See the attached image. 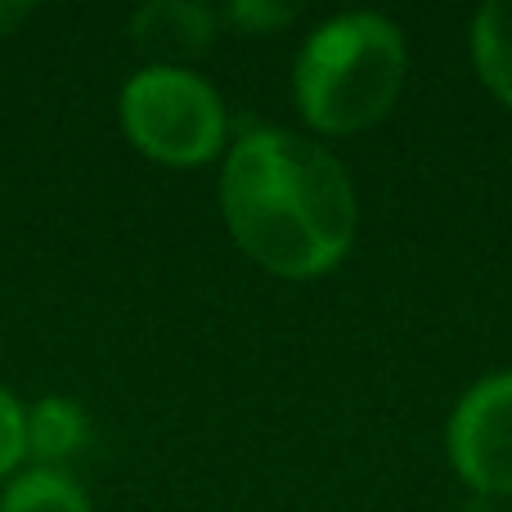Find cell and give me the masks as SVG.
<instances>
[{
  "instance_id": "3",
  "label": "cell",
  "mask_w": 512,
  "mask_h": 512,
  "mask_svg": "<svg viewBox=\"0 0 512 512\" xmlns=\"http://www.w3.org/2000/svg\"><path fill=\"white\" fill-rule=\"evenodd\" d=\"M122 126L144 158L198 167L225 144V104L198 72L153 63L122 86Z\"/></svg>"
},
{
  "instance_id": "9",
  "label": "cell",
  "mask_w": 512,
  "mask_h": 512,
  "mask_svg": "<svg viewBox=\"0 0 512 512\" xmlns=\"http://www.w3.org/2000/svg\"><path fill=\"white\" fill-rule=\"evenodd\" d=\"M225 18L248 36H270V32H279V27H288L292 18H297V9L279 5V0H234V5L225 9Z\"/></svg>"
},
{
  "instance_id": "1",
  "label": "cell",
  "mask_w": 512,
  "mask_h": 512,
  "mask_svg": "<svg viewBox=\"0 0 512 512\" xmlns=\"http://www.w3.org/2000/svg\"><path fill=\"white\" fill-rule=\"evenodd\" d=\"M230 239L279 279H319L355 243V189L346 167L283 126H256L234 140L221 171Z\"/></svg>"
},
{
  "instance_id": "11",
  "label": "cell",
  "mask_w": 512,
  "mask_h": 512,
  "mask_svg": "<svg viewBox=\"0 0 512 512\" xmlns=\"http://www.w3.org/2000/svg\"><path fill=\"white\" fill-rule=\"evenodd\" d=\"M27 14H32V9H27V5H5V0H0V36H9V32H14V27L23 23Z\"/></svg>"
},
{
  "instance_id": "4",
  "label": "cell",
  "mask_w": 512,
  "mask_h": 512,
  "mask_svg": "<svg viewBox=\"0 0 512 512\" xmlns=\"http://www.w3.org/2000/svg\"><path fill=\"white\" fill-rule=\"evenodd\" d=\"M445 445L468 490L486 499L512 495V373H490L463 391Z\"/></svg>"
},
{
  "instance_id": "6",
  "label": "cell",
  "mask_w": 512,
  "mask_h": 512,
  "mask_svg": "<svg viewBox=\"0 0 512 512\" xmlns=\"http://www.w3.org/2000/svg\"><path fill=\"white\" fill-rule=\"evenodd\" d=\"M472 68L499 104L512 108V0H490L472 18Z\"/></svg>"
},
{
  "instance_id": "8",
  "label": "cell",
  "mask_w": 512,
  "mask_h": 512,
  "mask_svg": "<svg viewBox=\"0 0 512 512\" xmlns=\"http://www.w3.org/2000/svg\"><path fill=\"white\" fill-rule=\"evenodd\" d=\"M0 512H90L81 486L59 468H27L9 481Z\"/></svg>"
},
{
  "instance_id": "5",
  "label": "cell",
  "mask_w": 512,
  "mask_h": 512,
  "mask_svg": "<svg viewBox=\"0 0 512 512\" xmlns=\"http://www.w3.org/2000/svg\"><path fill=\"white\" fill-rule=\"evenodd\" d=\"M131 36L158 68H185L216 41V14L194 0H153L131 18Z\"/></svg>"
},
{
  "instance_id": "7",
  "label": "cell",
  "mask_w": 512,
  "mask_h": 512,
  "mask_svg": "<svg viewBox=\"0 0 512 512\" xmlns=\"http://www.w3.org/2000/svg\"><path fill=\"white\" fill-rule=\"evenodd\" d=\"M90 441V418L81 414V405L63 396L36 400V409L27 414V454L41 468H59L72 454H81V445Z\"/></svg>"
},
{
  "instance_id": "2",
  "label": "cell",
  "mask_w": 512,
  "mask_h": 512,
  "mask_svg": "<svg viewBox=\"0 0 512 512\" xmlns=\"http://www.w3.org/2000/svg\"><path fill=\"white\" fill-rule=\"evenodd\" d=\"M409 77V45L391 18L355 9L319 23L292 68V95L319 135H355L382 122Z\"/></svg>"
},
{
  "instance_id": "10",
  "label": "cell",
  "mask_w": 512,
  "mask_h": 512,
  "mask_svg": "<svg viewBox=\"0 0 512 512\" xmlns=\"http://www.w3.org/2000/svg\"><path fill=\"white\" fill-rule=\"evenodd\" d=\"M27 454V414L5 387H0V481L23 463Z\"/></svg>"
}]
</instances>
